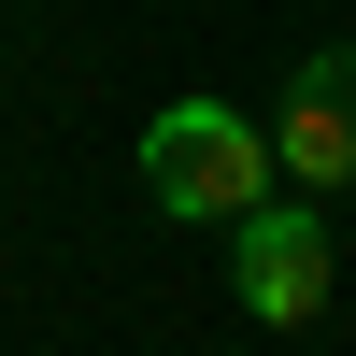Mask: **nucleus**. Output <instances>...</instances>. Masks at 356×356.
Masks as SVG:
<instances>
[{"label":"nucleus","mask_w":356,"mask_h":356,"mask_svg":"<svg viewBox=\"0 0 356 356\" xmlns=\"http://www.w3.org/2000/svg\"><path fill=\"white\" fill-rule=\"evenodd\" d=\"M228 257H243V314L257 328H314L328 314V285H342V257H328V200H257V214H228Z\"/></svg>","instance_id":"f03ea898"},{"label":"nucleus","mask_w":356,"mask_h":356,"mask_svg":"<svg viewBox=\"0 0 356 356\" xmlns=\"http://www.w3.org/2000/svg\"><path fill=\"white\" fill-rule=\"evenodd\" d=\"M271 157H285V186H314V200H342V186H356V43H314L300 72H285Z\"/></svg>","instance_id":"7ed1b4c3"},{"label":"nucleus","mask_w":356,"mask_h":356,"mask_svg":"<svg viewBox=\"0 0 356 356\" xmlns=\"http://www.w3.org/2000/svg\"><path fill=\"white\" fill-rule=\"evenodd\" d=\"M271 186H285L271 129H257V114H228V100H171L157 129H143V200H157V214H186V228L257 214Z\"/></svg>","instance_id":"f257e3e1"}]
</instances>
